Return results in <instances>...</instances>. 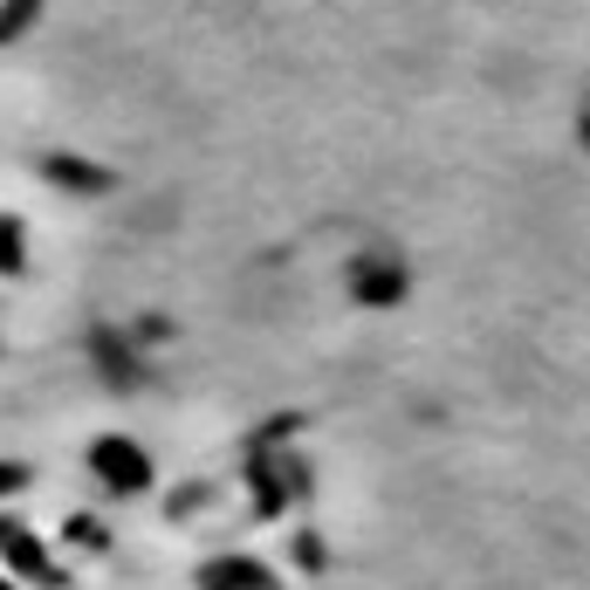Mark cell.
<instances>
[{
    "mask_svg": "<svg viewBox=\"0 0 590 590\" xmlns=\"http://www.w3.org/2000/svg\"><path fill=\"white\" fill-rule=\"evenodd\" d=\"M69 542H76V549H103V522H97V516H76V522H69Z\"/></svg>",
    "mask_w": 590,
    "mask_h": 590,
    "instance_id": "cell-9",
    "label": "cell"
},
{
    "mask_svg": "<svg viewBox=\"0 0 590 590\" xmlns=\"http://www.w3.org/2000/svg\"><path fill=\"white\" fill-rule=\"evenodd\" d=\"M34 8H42V0H8V8H0V42H14V34L34 21Z\"/></svg>",
    "mask_w": 590,
    "mask_h": 590,
    "instance_id": "cell-8",
    "label": "cell"
},
{
    "mask_svg": "<svg viewBox=\"0 0 590 590\" xmlns=\"http://www.w3.org/2000/svg\"><path fill=\"white\" fill-rule=\"evenodd\" d=\"M207 590H282L261 563H248V557H233V563H213L207 570Z\"/></svg>",
    "mask_w": 590,
    "mask_h": 590,
    "instance_id": "cell-4",
    "label": "cell"
},
{
    "mask_svg": "<svg viewBox=\"0 0 590 590\" xmlns=\"http://www.w3.org/2000/svg\"><path fill=\"white\" fill-rule=\"evenodd\" d=\"M21 481H28V474H21V467H14V460H0V494H14Z\"/></svg>",
    "mask_w": 590,
    "mask_h": 590,
    "instance_id": "cell-10",
    "label": "cell"
},
{
    "mask_svg": "<svg viewBox=\"0 0 590 590\" xmlns=\"http://www.w3.org/2000/svg\"><path fill=\"white\" fill-rule=\"evenodd\" d=\"M0 590H14V583H8V577H0Z\"/></svg>",
    "mask_w": 590,
    "mask_h": 590,
    "instance_id": "cell-12",
    "label": "cell"
},
{
    "mask_svg": "<svg viewBox=\"0 0 590 590\" xmlns=\"http://www.w3.org/2000/svg\"><path fill=\"white\" fill-rule=\"evenodd\" d=\"M28 268V227L0 213V274H21Z\"/></svg>",
    "mask_w": 590,
    "mask_h": 590,
    "instance_id": "cell-7",
    "label": "cell"
},
{
    "mask_svg": "<svg viewBox=\"0 0 590 590\" xmlns=\"http://www.w3.org/2000/svg\"><path fill=\"white\" fill-rule=\"evenodd\" d=\"M90 350L103 358V378H117V384H138V358H131V343H124V337L97 330V337H90Z\"/></svg>",
    "mask_w": 590,
    "mask_h": 590,
    "instance_id": "cell-5",
    "label": "cell"
},
{
    "mask_svg": "<svg viewBox=\"0 0 590 590\" xmlns=\"http://www.w3.org/2000/svg\"><path fill=\"white\" fill-rule=\"evenodd\" d=\"M350 289H358V302H371V309H391L406 296V268L391 254H358L350 261Z\"/></svg>",
    "mask_w": 590,
    "mask_h": 590,
    "instance_id": "cell-3",
    "label": "cell"
},
{
    "mask_svg": "<svg viewBox=\"0 0 590 590\" xmlns=\"http://www.w3.org/2000/svg\"><path fill=\"white\" fill-rule=\"evenodd\" d=\"M90 467H97V481H103V488H117V494H138V488L151 481L144 447H138V440H117V432L90 447Z\"/></svg>",
    "mask_w": 590,
    "mask_h": 590,
    "instance_id": "cell-2",
    "label": "cell"
},
{
    "mask_svg": "<svg viewBox=\"0 0 590 590\" xmlns=\"http://www.w3.org/2000/svg\"><path fill=\"white\" fill-rule=\"evenodd\" d=\"M0 563H8V570H21L28 583H42V590H62V583H69V577L49 563V549L34 542V529H21L14 516H0Z\"/></svg>",
    "mask_w": 590,
    "mask_h": 590,
    "instance_id": "cell-1",
    "label": "cell"
},
{
    "mask_svg": "<svg viewBox=\"0 0 590 590\" xmlns=\"http://www.w3.org/2000/svg\"><path fill=\"white\" fill-rule=\"evenodd\" d=\"M49 179L69 186V192H110V172H103V166H83V159H69V151H62V159H49Z\"/></svg>",
    "mask_w": 590,
    "mask_h": 590,
    "instance_id": "cell-6",
    "label": "cell"
},
{
    "mask_svg": "<svg viewBox=\"0 0 590 590\" xmlns=\"http://www.w3.org/2000/svg\"><path fill=\"white\" fill-rule=\"evenodd\" d=\"M583 144H590V103H583Z\"/></svg>",
    "mask_w": 590,
    "mask_h": 590,
    "instance_id": "cell-11",
    "label": "cell"
}]
</instances>
